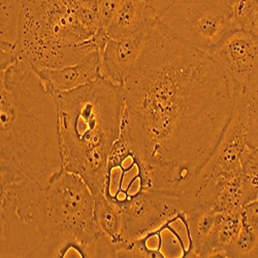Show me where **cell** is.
Wrapping results in <instances>:
<instances>
[{
    "label": "cell",
    "mask_w": 258,
    "mask_h": 258,
    "mask_svg": "<svg viewBox=\"0 0 258 258\" xmlns=\"http://www.w3.org/2000/svg\"><path fill=\"white\" fill-rule=\"evenodd\" d=\"M240 91L212 54L158 21L123 85L121 127L139 188L180 197L220 143Z\"/></svg>",
    "instance_id": "6da1fadb"
},
{
    "label": "cell",
    "mask_w": 258,
    "mask_h": 258,
    "mask_svg": "<svg viewBox=\"0 0 258 258\" xmlns=\"http://www.w3.org/2000/svg\"><path fill=\"white\" fill-rule=\"evenodd\" d=\"M64 170L54 94L19 59L0 76V182L46 187Z\"/></svg>",
    "instance_id": "7a4b0ae2"
},
{
    "label": "cell",
    "mask_w": 258,
    "mask_h": 258,
    "mask_svg": "<svg viewBox=\"0 0 258 258\" xmlns=\"http://www.w3.org/2000/svg\"><path fill=\"white\" fill-rule=\"evenodd\" d=\"M58 106L64 169L80 176L94 196L110 191L107 162L121 133L123 86L104 78L53 93Z\"/></svg>",
    "instance_id": "3957f363"
},
{
    "label": "cell",
    "mask_w": 258,
    "mask_h": 258,
    "mask_svg": "<svg viewBox=\"0 0 258 258\" xmlns=\"http://www.w3.org/2000/svg\"><path fill=\"white\" fill-rule=\"evenodd\" d=\"M95 197L84 180L62 170L42 189L38 227L41 244L33 257H117V247L99 229Z\"/></svg>",
    "instance_id": "277c9868"
},
{
    "label": "cell",
    "mask_w": 258,
    "mask_h": 258,
    "mask_svg": "<svg viewBox=\"0 0 258 258\" xmlns=\"http://www.w3.org/2000/svg\"><path fill=\"white\" fill-rule=\"evenodd\" d=\"M109 36L92 34L79 22L76 11L62 0H24L19 50L20 59L34 70L62 69L102 51Z\"/></svg>",
    "instance_id": "5b68a950"
},
{
    "label": "cell",
    "mask_w": 258,
    "mask_h": 258,
    "mask_svg": "<svg viewBox=\"0 0 258 258\" xmlns=\"http://www.w3.org/2000/svg\"><path fill=\"white\" fill-rule=\"evenodd\" d=\"M42 189L29 181L0 182L2 257H33L38 249L41 244L38 215Z\"/></svg>",
    "instance_id": "8992f818"
},
{
    "label": "cell",
    "mask_w": 258,
    "mask_h": 258,
    "mask_svg": "<svg viewBox=\"0 0 258 258\" xmlns=\"http://www.w3.org/2000/svg\"><path fill=\"white\" fill-rule=\"evenodd\" d=\"M159 22L187 44L213 54L240 28L224 4L175 3Z\"/></svg>",
    "instance_id": "52a82bcc"
},
{
    "label": "cell",
    "mask_w": 258,
    "mask_h": 258,
    "mask_svg": "<svg viewBox=\"0 0 258 258\" xmlns=\"http://www.w3.org/2000/svg\"><path fill=\"white\" fill-rule=\"evenodd\" d=\"M123 198L105 192L122 213V234L127 243L160 228L183 212L179 197L156 189L139 188L134 195L120 188Z\"/></svg>",
    "instance_id": "ba28073f"
},
{
    "label": "cell",
    "mask_w": 258,
    "mask_h": 258,
    "mask_svg": "<svg viewBox=\"0 0 258 258\" xmlns=\"http://www.w3.org/2000/svg\"><path fill=\"white\" fill-rule=\"evenodd\" d=\"M212 55L243 89L258 63V37L248 30L240 29Z\"/></svg>",
    "instance_id": "9c48e42d"
},
{
    "label": "cell",
    "mask_w": 258,
    "mask_h": 258,
    "mask_svg": "<svg viewBox=\"0 0 258 258\" xmlns=\"http://www.w3.org/2000/svg\"><path fill=\"white\" fill-rule=\"evenodd\" d=\"M149 33L142 32L120 40L107 39L100 52L101 77L123 86L136 67Z\"/></svg>",
    "instance_id": "30bf717a"
},
{
    "label": "cell",
    "mask_w": 258,
    "mask_h": 258,
    "mask_svg": "<svg viewBox=\"0 0 258 258\" xmlns=\"http://www.w3.org/2000/svg\"><path fill=\"white\" fill-rule=\"evenodd\" d=\"M36 72L52 93L72 91L101 78L100 51L90 53L74 66L41 69Z\"/></svg>",
    "instance_id": "8fae6325"
},
{
    "label": "cell",
    "mask_w": 258,
    "mask_h": 258,
    "mask_svg": "<svg viewBox=\"0 0 258 258\" xmlns=\"http://www.w3.org/2000/svg\"><path fill=\"white\" fill-rule=\"evenodd\" d=\"M158 21L156 13L143 0H123L105 32L109 38L120 40L150 32Z\"/></svg>",
    "instance_id": "7c38bea8"
},
{
    "label": "cell",
    "mask_w": 258,
    "mask_h": 258,
    "mask_svg": "<svg viewBox=\"0 0 258 258\" xmlns=\"http://www.w3.org/2000/svg\"><path fill=\"white\" fill-rule=\"evenodd\" d=\"M24 0H2V71L20 59L19 40Z\"/></svg>",
    "instance_id": "4fadbf2b"
},
{
    "label": "cell",
    "mask_w": 258,
    "mask_h": 258,
    "mask_svg": "<svg viewBox=\"0 0 258 258\" xmlns=\"http://www.w3.org/2000/svg\"><path fill=\"white\" fill-rule=\"evenodd\" d=\"M243 209L218 213L216 223L199 257H226V251L235 241L242 227Z\"/></svg>",
    "instance_id": "5bb4252c"
},
{
    "label": "cell",
    "mask_w": 258,
    "mask_h": 258,
    "mask_svg": "<svg viewBox=\"0 0 258 258\" xmlns=\"http://www.w3.org/2000/svg\"><path fill=\"white\" fill-rule=\"evenodd\" d=\"M95 197L94 217L95 221L102 231L118 249L117 253L126 245L122 234V213L119 207L105 195Z\"/></svg>",
    "instance_id": "9a60e30c"
},
{
    "label": "cell",
    "mask_w": 258,
    "mask_h": 258,
    "mask_svg": "<svg viewBox=\"0 0 258 258\" xmlns=\"http://www.w3.org/2000/svg\"><path fill=\"white\" fill-rule=\"evenodd\" d=\"M247 205L243 173L224 182L217 191L211 210L215 213H224L241 210Z\"/></svg>",
    "instance_id": "2e32d148"
},
{
    "label": "cell",
    "mask_w": 258,
    "mask_h": 258,
    "mask_svg": "<svg viewBox=\"0 0 258 258\" xmlns=\"http://www.w3.org/2000/svg\"><path fill=\"white\" fill-rule=\"evenodd\" d=\"M226 257H258V227L247 221L243 214L241 230L227 249Z\"/></svg>",
    "instance_id": "e0dca14e"
},
{
    "label": "cell",
    "mask_w": 258,
    "mask_h": 258,
    "mask_svg": "<svg viewBox=\"0 0 258 258\" xmlns=\"http://www.w3.org/2000/svg\"><path fill=\"white\" fill-rule=\"evenodd\" d=\"M240 28L248 30L258 37V0H247Z\"/></svg>",
    "instance_id": "ac0fdd59"
},
{
    "label": "cell",
    "mask_w": 258,
    "mask_h": 258,
    "mask_svg": "<svg viewBox=\"0 0 258 258\" xmlns=\"http://www.w3.org/2000/svg\"><path fill=\"white\" fill-rule=\"evenodd\" d=\"M122 2L123 0H98V16L102 29L105 30L110 25Z\"/></svg>",
    "instance_id": "d6986e66"
},
{
    "label": "cell",
    "mask_w": 258,
    "mask_h": 258,
    "mask_svg": "<svg viewBox=\"0 0 258 258\" xmlns=\"http://www.w3.org/2000/svg\"><path fill=\"white\" fill-rule=\"evenodd\" d=\"M70 9L79 10H95L98 11V0H62Z\"/></svg>",
    "instance_id": "ffe728a7"
},
{
    "label": "cell",
    "mask_w": 258,
    "mask_h": 258,
    "mask_svg": "<svg viewBox=\"0 0 258 258\" xmlns=\"http://www.w3.org/2000/svg\"><path fill=\"white\" fill-rule=\"evenodd\" d=\"M143 2L151 8L160 19V17L175 4L176 0H143Z\"/></svg>",
    "instance_id": "44dd1931"
},
{
    "label": "cell",
    "mask_w": 258,
    "mask_h": 258,
    "mask_svg": "<svg viewBox=\"0 0 258 258\" xmlns=\"http://www.w3.org/2000/svg\"><path fill=\"white\" fill-rule=\"evenodd\" d=\"M243 216L251 224L258 227V198L243 208Z\"/></svg>",
    "instance_id": "7402d4cb"
},
{
    "label": "cell",
    "mask_w": 258,
    "mask_h": 258,
    "mask_svg": "<svg viewBox=\"0 0 258 258\" xmlns=\"http://www.w3.org/2000/svg\"><path fill=\"white\" fill-rule=\"evenodd\" d=\"M232 0H176L175 3L189 4V3H210V4H224L229 7Z\"/></svg>",
    "instance_id": "603a6c76"
},
{
    "label": "cell",
    "mask_w": 258,
    "mask_h": 258,
    "mask_svg": "<svg viewBox=\"0 0 258 258\" xmlns=\"http://www.w3.org/2000/svg\"><path fill=\"white\" fill-rule=\"evenodd\" d=\"M253 74H255V75H257V76H258V63H257V66L255 67L254 71H253Z\"/></svg>",
    "instance_id": "cb8c5ba5"
},
{
    "label": "cell",
    "mask_w": 258,
    "mask_h": 258,
    "mask_svg": "<svg viewBox=\"0 0 258 258\" xmlns=\"http://www.w3.org/2000/svg\"><path fill=\"white\" fill-rule=\"evenodd\" d=\"M252 148H254V149H255V150H256V152H257V153H258V144H257V145H256V146H254V147H252Z\"/></svg>",
    "instance_id": "d4e9b609"
}]
</instances>
